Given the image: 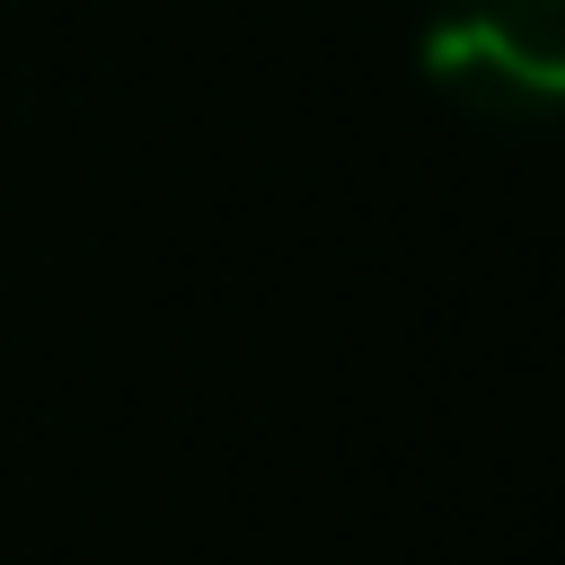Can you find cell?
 <instances>
[{
  "instance_id": "1",
  "label": "cell",
  "mask_w": 565,
  "mask_h": 565,
  "mask_svg": "<svg viewBox=\"0 0 565 565\" xmlns=\"http://www.w3.org/2000/svg\"><path fill=\"white\" fill-rule=\"evenodd\" d=\"M424 79L494 124L565 115V0H433L424 9Z\"/></svg>"
}]
</instances>
